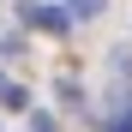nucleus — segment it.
<instances>
[{"label": "nucleus", "instance_id": "nucleus-6", "mask_svg": "<svg viewBox=\"0 0 132 132\" xmlns=\"http://www.w3.org/2000/svg\"><path fill=\"white\" fill-rule=\"evenodd\" d=\"M72 12H102V0H72Z\"/></svg>", "mask_w": 132, "mask_h": 132}, {"label": "nucleus", "instance_id": "nucleus-3", "mask_svg": "<svg viewBox=\"0 0 132 132\" xmlns=\"http://www.w3.org/2000/svg\"><path fill=\"white\" fill-rule=\"evenodd\" d=\"M60 96L72 102V108H84V90H78V78H60Z\"/></svg>", "mask_w": 132, "mask_h": 132}, {"label": "nucleus", "instance_id": "nucleus-4", "mask_svg": "<svg viewBox=\"0 0 132 132\" xmlns=\"http://www.w3.org/2000/svg\"><path fill=\"white\" fill-rule=\"evenodd\" d=\"M102 132H132V108H126V114H114V120H108Z\"/></svg>", "mask_w": 132, "mask_h": 132}, {"label": "nucleus", "instance_id": "nucleus-1", "mask_svg": "<svg viewBox=\"0 0 132 132\" xmlns=\"http://www.w3.org/2000/svg\"><path fill=\"white\" fill-rule=\"evenodd\" d=\"M24 18H30L36 30H54V36L72 24V12H60V6H42V0H24Z\"/></svg>", "mask_w": 132, "mask_h": 132}, {"label": "nucleus", "instance_id": "nucleus-5", "mask_svg": "<svg viewBox=\"0 0 132 132\" xmlns=\"http://www.w3.org/2000/svg\"><path fill=\"white\" fill-rule=\"evenodd\" d=\"M30 132H54V120L48 114H30Z\"/></svg>", "mask_w": 132, "mask_h": 132}, {"label": "nucleus", "instance_id": "nucleus-2", "mask_svg": "<svg viewBox=\"0 0 132 132\" xmlns=\"http://www.w3.org/2000/svg\"><path fill=\"white\" fill-rule=\"evenodd\" d=\"M0 108L24 114V108H30V90H24V84H12V78H0Z\"/></svg>", "mask_w": 132, "mask_h": 132}]
</instances>
